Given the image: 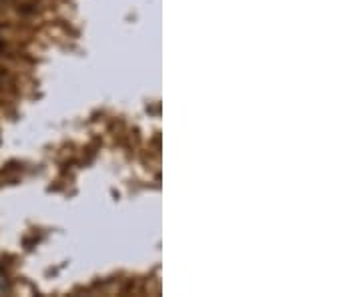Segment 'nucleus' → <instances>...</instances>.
<instances>
[{
  "mask_svg": "<svg viewBox=\"0 0 361 297\" xmlns=\"http://www.w3.org/2000/svg\"><path fill=\"white\" fill-rule=\"evenodd\" d=\"M11 291V284H8V277L6 273L0 272V296H6Z\"/></svg>",
  "mask_w": 361,
  "mask_h": 297,
  "instance_id": "f257e3e1",
  "label": "nucleus"
}]
</instances>
